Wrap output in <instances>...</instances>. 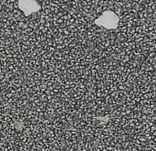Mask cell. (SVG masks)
Masks as SVG:
<instances>
[{
  "instance_id": "1",
  "label": "cell",
  "mask_w": 156,
  "mask_h": 151,
  "mask_svg": "<svg viewBox=\"0 0 156 151\" xmlns=\"http://www.w3.org/2000/svg\"><path fill=\"white\" fill-rule=\"evenodd\" d=\"M118 22V18L112 12H105L102 16L95 20V23L104 26L105 28H116Z\"/></svg>"
}]
</instances>
